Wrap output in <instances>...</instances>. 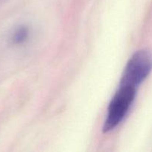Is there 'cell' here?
Listing matches in <instances>:
<instances>
[{"instance_id":"obj_2","label":"cell","mask_w":152,"mask_h":152,"mask_svg":"<svg viewBox=\"0 0 152 152\" xmlns=\"http://www.w3.org/2000/svg\"><path fill=\"white\" fill-rule=\"evenodd\" d=\"M152 71V53L140 50L130 58L124 69L120 84L137 88Z\"/></svg>"},{"instance_id":"obj_1","label":"cell","mask_w":152,"mask_h":152,"mask_svg":"<svg viewBox=\"0 0 152 152\" xmlns=\"http://www.w3.org/2000/svg\"><path fill=\"white\" fill-rule=\"evenodd\" d=\"M137 88L133 86L119 85V89L109 104L103 126L104 133L113 130L125 119L135 99Z\"/></svg>"},{"instance_id":"obj_3","label":"cell","mask_w":152,"mask_h":152,"mask_svg":"<svg viewBox=\"0 0 152 152\" xmlns=\"http://www.w3.org/2000/svg\"><path fill=\"white\" fill-rule=\"evenodd\" d=\"M28 30L27 28H24V27H21V28H18L15 33L13 34V37H12V41L16 44H19V43H22L26 39L27 37H28Z\"/></svg>"}]
</instances>
